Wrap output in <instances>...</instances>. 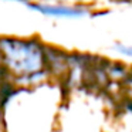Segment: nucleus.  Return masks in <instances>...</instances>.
Instances as JSON below:
<instances>
[{"mask_svg": "<svg viewBox=\"0 0 132 132\" xmlns=\"http://www.w3.org/2000/svg\"><path fill=\"white\" fill-rule=\"evenodd\" d=\"M44 44L38 38H0V63L9 72H16L19 77L43 71Z\"/></svg>", "mask_w": 132, "mask_h": 132, "instance_id": "1", "label": "nucleus"}, {"mask_svg": "<svg viewBox=\"0 0 132 132\" xmlns=\"http://www.w3.org/2000/svg\"><path fill=\"white\" fill-rule=\"evenodd\" d=\"M31 10L50 16V17H68L78 19L89 14V7L87 6H65V4H41V3H26Z\"/></svg>", "mask_w": 132, "mask_h": 132, "instance_id": "2", "label": "nucleus"}, {"mask_svg": "<svg viewBox=\"0 0 132 132\" xmlns=\"http://www.w3.org/2000/svg\"><path fill=\"white\" fill-rule=\"evenodd\" d=\"M115 50H117L118 53H121L122 55H125V57H129L132 58V46H126V44H115Z\"/></svg>", "mask_w": 132, "mask_h": 132, "instance_id": "3", "label": "nucleus"}]
</instances>
